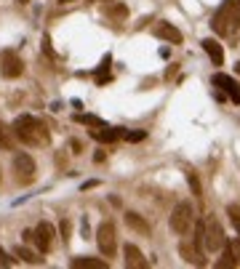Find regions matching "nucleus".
<instances>
[{
    "label": "nucleus",
    "instance_id": "423d86ee",
    "mask_svg": "<svg viewBox=\"0 0 240 269\" xmlns=\"http://www.w3.org/2000/svg\"><path fill=\"white\" fill-rule=\"evenodd\" d=\"M96 243H99V250H101V253H104L107 258H112V256H115L117 240H115V227L109 224V221L99 224V229H96Z\"/></svg>",
    "mask_w": 240,
    "mask_h": 269
},
{
    "label": "nucleus",
    "instance_id": "cd10ccee",
    "mask_svg": "<svg viewBox=\"0 0 240 269\" xmlns=\"http://www.w3.org/2000/svg\"><path fill=\"white\" fill-rule=\"evenodd\" d=\"M232 224H235V229H237V235H240V213L232 208Z\"/></svg>",
    "mask_w": 240,
    "mask_h": 269
},
{
    "label": "nucleus",
    "instance_id": "20e7f679",
    "mask_svg": "<svg viewBox=\"0 0 240 269\" xmlns=\"http://www.w3.org/2000/svg\"><path fill=\"white\" fill-rule=\"evenodd\" d=\"M24 240H27V243L38 245L40 253H48L51 245H53V227L48 224V221H40L35 229H27L24 232Z\"/></svg>",
    "mask_w": 240,
    "mask_h": 269
},
{
    "label": "nucleus",
    "instance_id": "1a4fd4ad",
    "mask_svg": "<svg viewBox=\"0 0 240 269\" xmlns=\"http://www.w3.org/2000/svg\"><path fill=\"white\" fill-rule=\"evenodd\" d=\"M179 256L184 258V261H190V264H195V266H206V256H203V250L198 248V243L192 245V243H184L179 245Z\"/></svg>",
    "mask_w": 240,
    "mask_h": 269
},
{
    "label": "nucleus",
    "instance_id": "5701e85b",
    "mask_svg": "<svg viewBox=\"0 0 240 269\" xmlns=\"http://www.w3.org/2000/svg\"><path fill=\"white\" fill-rule=\"evenodd\" d=\"M187 179H190L192 194H195V197H200V194H203V189H200V181H198V176H195V173H187Z\"/></svg>",
    "mask_w": 240,
    "mask_h": 269
},
{
    "label": "nucleus",
    "instance_id": "9b49d317",
    "mask_svg": "<svg viewBox=\"0 0 240 269\" xmlns=\"http://www.w3.org/2000/svg\"><path fill=\"white\" fill-rule=\"evenodd\" d=\"M91 136H94L96 142L109 144V142H115V139L123 136V128H107V125H99V128H94V131H91Z\"/></svg>",
    "mask_w": 240,
    "mask_h": 269
},
{
    "label": "nucleus",
    "instance_id": "9d476101",
    "mask_svg": "<svg viewBox=\"0 0 240 269\" xmlns=\"http://www.w3.org/2000/svg\"><path fill=\"white\" fill-rule=\"evenodd\" d=\"M214 86L221 88V91H227L229 99H232V104H240V86L229 75H221V72H219V75H214Z\"/></svg>",
    "mask_w": 240,
    "mask_h": 269
},
{
    "label": "nucleus",
    "instance_id": "aec40b11",
    "mask_svg": "<svg viewBox=\"0 0 240 269\" xmlns=\"http://www.w3.org/2000/svg\"><path fill=\"white\" fill-rule=\"evenodd\" d=\"M75 123L91 125V128H99V125H104V120H101V117H94V115H75Z\"/></svg>",
    "mask_w": 240,
    "mask_h": 269
},
{
    "label": "nucleus",
    "instance_id": "a211bd4d",
    "mask_svg": "<svg viewBox=\"0 0 240 269\" xmlns=\"http://www.w3.org/2000/svg\"><path fill=\"white\" fill-rule=\"evenodd\" d=\"M16 256L22 258V261H27V264H43V258L35 253V250H30V248H24V245H19L16 248Z\"/></svg>",
    "mask_w": 240,
    "mask_h": 269
},
{
    "label": "nucleus",
    "instance_id": "bb28decb",
    "mask_svg": "<svg viewBox=\"0 0 240 269\" xmlns=\"http://www.w3.org/2000/svg\"><path fill=\"white\" fill-rule=\"evenodd\" d=\"M0 264H3V266H11V264H14L11 258H8V253H6V250H0Z\"/></svg>",
    "mask_w": 240,
    "mask_h": 269
},
{
    "label": "nucleus",
    "instance_id": "c756f323",
    "mask_svg": "<svg viewBox=\"0 0 240 269\" xmlns=\"http://www.w3.org/2000/svg\"><path fill=\"white\" fill-rule=\"evenodd\" d=\"M59 3H70V0H59Z\"/></svg>",
    "mask_w": 240,
    "mask_h": 269
},
{
    "label": "nucleus",
    "instance_id": "7c9ffc66",
    "mask_svg": "<svg viewBox=\"0 0 240 269\" xmlns=\"http://www.w3.org/2000/svg\"><path fill=\"white\" fill-rule=\"evenodd\" d=\"M19 3H30V0H19Z\"/></svg>",
    "mask_w": 240,
    "mask_h": 269
},
{
    "label": "nucleus",
    "instance_id": "a878e982",
    "mask_svg": "<svg viewBox=\"0 0 240 269\" xmlns=\"http://www.w3.org/2000/svg\"><path fill=\"white\" fill-rule=\"evenodd\" d=\"M62 235H64V243L70 240V221H62Z\"/></svg>",
    "mask_w": 240,
    "mask_h": 269
},
{
    "label": "nucleus",
    "instance_id": "6e6552de",
    "mask_svg": "<svg viewBox=\"0 0 240 269\" xmlns=\"http://www.w3.org/2000/svg\"><path fill=\"white\" fill-rule=\"evenodd\" d=\"M22 70H24V64H22L19 53H14V51H3V53H0V72H3V78L14 80V78L22 75Z\"/></svg>",
    "mask_w": 240,
    "mask_h": 269
},
{
    "label": "nucleus",
    "instance_id": "b1692460",
    "mask_svg": "<svg viewBox=\"0 0 240 269\" xmlns=\"http://www.w3.org/2000/svg\"><path fill=\"white\" fill-rule=\"evenodd\" d=\"M109 14H112V16H115V19H126V14H128V8H126V6H120V3H117V6H112V8H109Z\"/></svg>",
    "mask_w": 240,
    "mask_h": 269
},
{
    "label": "nucleus",
    "instance_id": "f03ea898",
    "mask_svg": "<svg viewBox=\"0 0 240 269\" xmlns=\"http://www.w3.org/2000/svg\"><path fill=\"white\" fill-rule=\"evenodd\" d=\"M195 243L203 253H216V250L224 248V232H221V224L214 216H206L203 221H198Z\"/></svg>",
    "mask_w": 240,
    "mask_h": 269
},
{
    "label": "nucleus",
    "instance_id": "c85d7f7f",
    "mask_svg": "<svg viewBox=\"0 0 240 269\" xmlns=\"http://www.w3.org/2000/svg\"><path fill=\"white\" fill-rule=\"evenodd\" d=\"M235 70H237V75H240V64H235Z\"/></svg>",
    "mask_w": 240,
    "mask_h": 269
},
{
    "label": "nucleus",
    "instance_id": "412c9836",
    "mask_svg": "<svg viewBox=\"0 0 240 269\" xmlns=\"http://www.w3.org/2000/svg\"><path fill=\"white\" fill-rule=\"evenodd\" d=\"M109 61H112V59H109V53H107V56L104 59H101V67H99V72H96V83H107L109 80Z\"/></svg>",
    "mask_w": 240,
    "mask_h": 269
},
{
    "label": "nucleus",
    "instance_id": "0eeeda50",
    "mask_svg": "<svg viewBox=\"0 0 240 269\" xmlns=\"http://www.w3.org/2000/svg\"><path fill=\"white\" fill-rule=\"evenodd\" d=\"M14 173H16V181L19 184H32V179H35V160L27 152L14 155Z\"/></svg>",
    "mask_w": 240,
    "mask_h": 269
},
{
    "label": "nucleus",
    "instance_id": "6ab92c4d",
    "mask_svg": "<svg viewBox=\"0 0 240 269\" xmlns=\"http://www.w3.org/2000/svg\"><path fill=\"white\" fill-rule=\"evenodd\" d=\"M237 264H240V261L232 256V250L227 248V253H221V258H219L214 266H216V269H232V266H237Z\"/></svg>",
    "mask_w": 240,
    "mask_h": 269
},
{
    "label": "nucleus",
    "instance_id": "dca6fc26",
    "mask_svg": "<svg viewBox=\"0 0 240 269\" xmlns=\"http://www.w3.org/2000/svg\"><path fill=\"white\" fill-rule=\"evenodd\" d=\"M126 224L131 227L134 232H139V235H150V227H147V221L139 216V213H134V211L126 213Z\"/></svg>",
    "mask_w": 240,
    "mask_h": 269
},
{
    "label": "nucleus",
    "instance_id": "f257e3e1",
    "mask_svg": "<svg viewBox=\"0 0 240 269\" xmlns=\"http://www.w3.org/2000/svg\"><path fill=\"white\" fill-rule=\"evenodd\" d=\"M14 133H16V139H22V142L30 144V147H45L51 142L48 125L35 115H19L16 117L14 120Z\"/></svg>",
    "mask_w": 240,
    "mask_h": 269
},
{
    "label": "nucleus",
    "instance_id": "39448f33",
    "mask_svg": "<svg viewBox=\"0 0 240 269\" xmlns=\"http://www.w3.org/2000/svg\"><path fill=\"white\" fill-rule=\"evenodd\" d=\"M195 224V213H192V206L190 203H179L176 208L171 213V229L176 232V235H187Z\"/></svg>",
    "mask_w": 240,
    "mask_h": 269
},
{
    "label": "nucleus",
    "instance_id": "4468645a",
    "mask_svg": "<svg viewBox=\"0 0 240 269\" xmlns=\"http://www.w3.org/2000/svg\"><path fill=\"white\" fill-rule=\"evenodd\" d=\"M126 266H131V269L147 266V258L142 256V250L136 248V245H126Z\"/></svg>",
    "mask_w": 240,
    "mask_h": 269
},
{
    "label": "nucleus",
    "instance_id": "7ed1b4c3",
    "mask_svg": "<svg viewBox=\"0 0 240 269\" xmlns=\"http://www.w3.org/2000/svg\"><path fill=\"white\" fill-rule=\"evenodd\" d=\"M211 27H214V32L221 35V38H227V35H235L240 30V0H224L214 19H211Z\"/></svg>",
    "mask_w": 240,
    "mask_h": 269
},
{
    "label": "nucleus",
    "instance_id": "f3484780",
    "mask_svg": "<svg viewBox=\"0 0 240 269\" xmlns=\"http://www.w3.org/2000/svg\"><path fill=\"white\" fill-rule=\"evenodd\" d=\"M14 131L11 128H8L6 123H0V147H3V150H14Z\"/></svg>",
    "mask_w": 240,
    "mask_h": 269
},
{
    "label": "nucleus",
    "instance_id": "393cba45",
    "mask_svg": "<svg viewBox=\"0 0 240 269\" xmlns=\"http://www.w3.org/2000/svg\"><path fill=\"white\" fill-rule=\"evenodd\" d=\"M227 248L229 250H232V256L237 258V261H240V237H235V240H229V243H227Z\"/></svg>",
    "mask_w": 240,
    "mask_h": 269
},
{
    "label": "nucleus",
    "instance_id": "ddd939ff",
    "mask_svg": "<svg viewBox=\"0 0 240 269\" xmlns=\"http://www.w3.org/2000/svg\"><path fill=\"white\" fill-rule=\"evenodd\" d=\"M200 45H203V51H206L208 56H211V61H214L216 67H221V61H224V51H221V45H219L214 38H206Z\"/></svg>",
    "mask_w": 240,
    "mask_h": 269
},
{
    "label": "nucleus",
    "instance_id": "4be33fe9",
    "mask_svg": "<svg viewBox=\"0 0 240 269\" xmlns=\"http://www.w3.org/2000/svg\"><path fill=\"white\" fill-rule=\"evenodd\" d=\"M123 139H126V142H131V144L144 142V139H147V131H123Z\"/></svg>",
    "mask_w": 240,
    "mask_h": 269
},
{
    "label": "nucleus",
    "instance_id": "f8f14e48",
    "mask_svg": "<svg viewBox=\"0 0 240 269\" xmlns=\"http://www.w3.org/2000/svg\"><path fill=\"white\" fill-rule=\"evenodd\" d=\"M155 35L163 38V40H168V43H182V32L173 24H168V22H160L158 27H155Z\"/></svg>",
    "mask_w": 240,
    "mask_h": 269
},
{
    "label": "nucleus",
    "instance_id": "2eb2a0df",
    "mask_svg": "<svg viewBox=\"0 0 240 269\" xmlns=\"http://www.w3.org/2000/svg\"><path fill=\"white\" fill-rule=\"evenodd\" d=\"M75 269H107V261H101V258H91V256H78L70 261Z\"/></svg>",
    "mask_w": 240,
    "mask_h": 269
}]
</instances>
